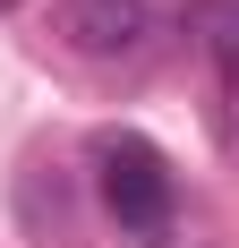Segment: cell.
<instances>
[{
  "instance_id": "2",
  "label": "cell",
  "mask_w": 239,
  "mask_h": 248,
  "mask_svg": "<svg viewBox=\"0 0 239 248\" xmlns=\"http://www.w3.org/2000/svg\"><path fill=\"white\" fill-rule=\"evenodd\" d=\"M179 0H60V43L77 60H145L171 34Z\"/></svg>"
},
{
  "instance_id": "3",
  "label": "cell",
  "mask_w": 239,
  "mask_h": 248,
  "mask_svg": "<svg viewBox=\"0 0 239 248\" xmlns=\"http://www.w3.org/2000/svg\"><path fill=\"white\" fill-rule=\"evenodd\" d=\"M0 9H17V0H0Z\"/></svg>"
},
{
  "instance_id": "1",
  "label": "cell",
  "mask_w": 239,
  "mask_h": 248,
  "mask_svg": "<svg viewBox=\"0 0 239 248\" xmlns=\"http://www.w3.org/2000/svg\"><path fill=\"white\" fill-rule=\"evenodd\" d=\"M94 180H103V205H111V223L128 240H163L171 214H179V171H171V154L137 128H111L94 137Z\"/></svg>"
}]
</instances>
